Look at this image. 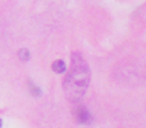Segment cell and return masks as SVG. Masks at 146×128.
I'll return each instance as SVG.
<instances>
[{
  "mask_svg": "<svg viewBox=\"0 0 146 128\" xmlns=\"http://www.w3.org/2000/svg\"><path fill=\"white\" fill-rule=\"evenodd\" d=\"M88 82H90L88 65L83 60L81 54L73 53L71 69L63 82L66 96L73 103L81 100L88 87Z\"/></svg>",
  "mask_w": 146,
  "mask_h": 128,
  "instance_id": "6da1fadb",
  "label": "cell"
},
{
  "mask_svg": "<svg viewBox=\"0 0 146 128\" xmlns=\"http://www.w3.org/2000/svg\"><path fill=\"white\" fill-rule=\"evenodd\" d=\"M74 117L76 121L81 124H90L92 122V117H91L90 111L83 106H78L77 109H74Z\"/></svg>",
  "mask_w": 146,
  "mask_h": 128,
  "instance_id": "7a4b0ae2",
  "label": "cell"
},
{
  "mask_svg": "<svg viewBox=\"0 0 146 128\" xmlns=\"http://www.w3.org/2000/svg\"><path fill=\"white\" fill-rule=\"evenodd\" d=\"M51 69H53L55 73H58V74H62V73H66L67 67H66V63H64L63 60H56L53 63V65H51Z\"/></svg>",
  "mask_w": 146,
  "mask_h": 128,
  "instance_id": "3957f363",
  "label": "cell"
},
{
  "mask_svg": "<svg viewBox=\"0 0 146 128\" xmlns=\"http://www.w3.org/2000/svg\"><path fill=\"white\" fill-rule=\"evenodd\" d=\"M17 55H18V58H19V60L27 62L28 59H30V51H28L27 49H19Z\"/></svg>",
  "mask_w": 146,
  "mask_h": 128,
  "instance_id": "277c9868",
  "label": "cell"
},
{
  "mask_svg": "<svg viewBox=\"0 0 146 128\" xmlns=\"http://www.w3.org/2000/svg\"><path fill=\"white\" fill-rule=\"evenodd\" d=\"M30 91H31V94H32L33 96H40L41 95V90L37 87V86L32 85L31 82H30Z\"/></svg>",
  "mask_w": 146,
  "mask_h": 128,
  "instance_id": "5b68a950",
  "label": "cell"
},
{
  "mask_svg": "<svg viewBox=\"0 0 146 128\" xmlns=\"http://www.w3.org/2000/svg\"><path fill=\"white\" fill-rule=\"evenodd\" d=\"M1 124H3V123H1V119H0V128H1Z\"/></svg>",
  "mask_w": 146,
  "mask_h": 128,
  "instance_id": "8992f818",
  "label": "cell"
}]
</instances>
